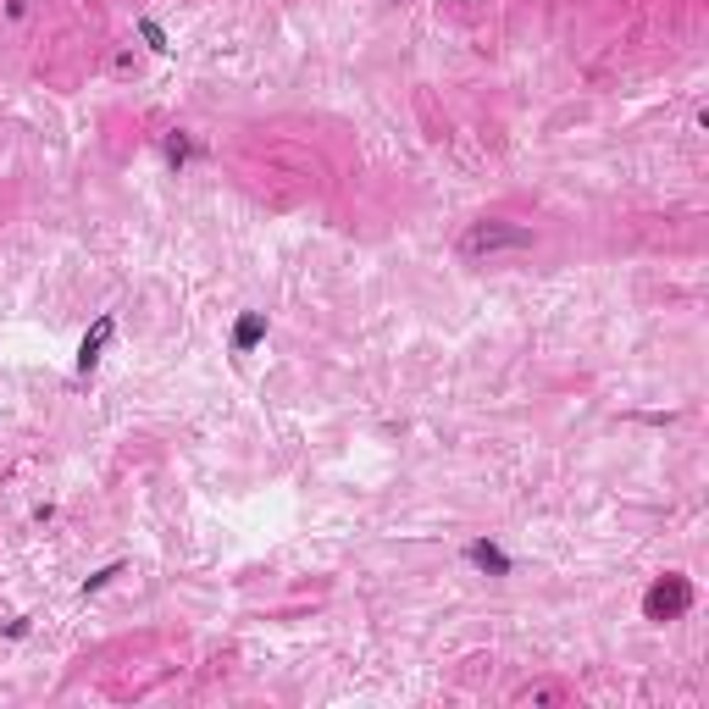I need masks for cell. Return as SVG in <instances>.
Listing matches in <instances>:
<instances>
[{
	"mask_svg": "<svg viewBox=\"0 0 709 709\" xmlns=\"http://www.w3.org/2000/svg\"><path fill=\"white\" fill-rule=\"evenodd\" d=\"M106 67H111V78H139L145 73V56H139L128 39H117V45L106 50Z\"/></svg>",
	"mask_w": 709,
	"mask_h": 709,
	"instance_id": "cell-3",
	"label": "cell"
},
{
	"mask_svg": "<svg viewBox=\"0 0 709 709\" xmlns=\"http://www.w3.org/2000/svg\"><path fill=\"white\" fill-rule=\"evenodd\" d=\"M516 704L560 709V704H571V687H565V682H527V687H516Z\"/></svg>",
	"mask_w": 709,
	"mask_h": 709,
	"instance_id": "cell-2",
	"label": "cell"
},
{
	"mask_svg": "<svg viewBox=\"0 0 709 709\" xmlns=\"http://www.w3.org/2000/svg\"><path fill=\"white\" fill-rule=\"evenodd\" d=\"M527 244H532V228H510V222H499V217H482L460 233V255H466V261H493V255L527 250Z\"/></svg>",
	"mask_w": 709,
	"mask_h": 709,
	"instance_id": "cell-1",
	"label": "cell"
},
{
	"mask_svg": "<svg viewBox=\"0 0 709 709\" xmlns=\"http://www.w3.org/2000/svg\"><path fill=\"white\" fill-rule=\"evenodd\" d=\"M39 0H0V28H12V34H23L28 23H34Z\"/></svg>",
	"mask_w": 709,
	"mask_h": 709,
	"instance_id": "cell-4",
	"label": "cell"
}]
</instances>
